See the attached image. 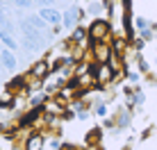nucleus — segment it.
Instances as JSON below:
<instances>
[{"label": "nucleus", "mask_w": 157, "mask_h": 150, "mask_svg": "<svg viewBox=\"0 0 157 150\" xmlns=\"http://www.w3.org/2000/svg\"><path fill=\"white\" fill-rule=\"evenodd\" d=\"M128 77H130V82H134V84H137V82H139V73H130V75H128Z\"/></svg>", "instance_id": "dca6fc26"}, {"label": "nucleus", "mask_w": 157, "mask_h": 150, "mask_svg": "<svg viewBox=\"0 0 157 150\" xmlns=\"http://www.w3.org/2000/svg\"><path fill=\"white\" fill-rule=\"evenodd\" d=\"M84 143L89 146V150L91 148H100L102 146V130L100 127H91V130L84 134Z\"/></svg>", "instance_id": "1a4fd4ad"}, {"label": "nucleus", "mask_w": 157, "mask_h": 150, "mask_svg": "<svg viewBox=\"0 0 157 150\" xmlns=\"http://www.w3.org/2000/svg\"><path fill=\"white\" fill-rule=\"evenodd\" d=\"M43 146H46V137L41 132H30L25 139V150H43Z\"/></svg>", "instance_id": "6e6552de"}, {"label": "nucleus", "mask_w": 157, "mask_h": 150, "mask_svg": "<svg viewBox=\"0 0 157 150\" xmlns=\"http://www.w3.org/2000/svg\"><path fill=\"white\" fill-rule=\"evenodd\" d=\"M150 134H153V130H144V132H141V141H146Z\"/></svg>", "instance_id": "f3484780"}, {"label": "nucleus", "mask_w": 157, "mask_h": 150, "mask_svg": "<svg viewBox=\"0 0 157 150\" xmlns=\"http://www.w3.org/2000/svg\"><path fill=\"white\" fill-rule=\"evenodd\" d=\"M14 7H16V9H30V7H32V2H30V0H16Z\"/></svg>", "instance_id": "2eb2a0df"}, {"label": "nucleus", "mask_w": 157, "mask_h": 150, "mask_svg": "<svg viewBox=\"0 0 157 150\" xmlns=\"http://www.w3.org/2000/svg\"><path fill=\"white\" fill-rule=\"evenodd\" d=\"M137 64H139V71H141V73H148V71H150V64L146 62V59H144L141 55L137 57Z\"/></svg>", "instance_id": "4468645a"}, {"label": "nucleus", "mask_w": 157, "mask_h": 150, "mask_svg": "<svg viewBox=\"0 0 157 150\" xmlns=\"http://www.w3.org/2000/svg\"><path fill=\"white\" fill-rule=\"evenodd\" d=\"M89 41L91 43H109L112 41V21L96 18L89 25Z\"/></svg>", "instance_id": "f257e3e1"}, {"label": "nucleus", "mask_w": 157, "mask_h": 150, "mask_svg": "<svg viewBox=\"0 0 157 150\" xmlns=\"http://www.w3.org/2000/svg\"><path fill=\"white\" fill-rule=\"evenodd\" d=\"M0 64H2L5 73H14L16 68H18V57H16V52L2 48V50H0Z\"/></svg>", "instance_id": "0eeeda50"}, {"label": "nucleus", "mask_w": 157, "mask_h": 150, "mask_svg": "<svg viewBox=\"0 0 157 150\" xmlns=\"http://www.w3.org/2000/svg\"><path fill=\"white\" fill-rule=\"evenodd\" d=\"M96 116H100V118H107V105H105V100H100V103H96Z\"/></svg>", "instance_id": "ddd939ff"}, {"label": "nucleus", "mask_w": 157, "mask_h": 150, "mask_svg": "<svg viewBox=\"0 0 157 150\" xmlns=\"http://www.w3.org/2000/svg\"><path fill=\"white\" fill-rule=\"evenodd\" d=\"M39 16L50 25V28H57V25H62V21H64V12H59L55 7H41Z\"/></svg>", "instance_id": "423d86ee"}, {"label": "nucleus", "mask_w": 157, "mask_h": 150, "mask_svg": "<svg viewBox=\"0 0 157 150\" xmlns=\"http://www.w3.org/2000/svg\"><path fill=\"white\" fill-rule=\"evenodd\" d=\"M102 12H105V5H102V2H89V5H86V14L94 16V21L96 18H105Z\"/></svg>", "instance_id": "9b49d317"}, {"label": "nucleus", "mask_w": 157, "mask_h": 150, "mask_svg": "<svg viewBox=\"0 0 157 150\" xmlns=\"http://www.w3.org/2000/svg\"><path fill=\"white\" fill-rule=\"evenodd\" d=\"M0 39H2V48H7V50H12V52H18L21 41H16L14 34H5V32H0Z\"/></svg>", "instance_id": "9d476101"}, {"label": "nucleus", "mask_w": 157, "mask_h": 150, "mask_svg": "<svg viewBox=\"0 0 157 150\" xmlns=\"http://www.w3.org/2000/svg\"><path fill=\"white\" fill-rule=\"evenodd\" d=\"M62 150H78V148H75L73 143H64V146H62Z\"/></svg>", "instance_id": "a211bd4d"}, {"label": "nucleus", "mask_w": 157, "mask_h": 150, "mask_svg": "<svg viewBox=\"0 0 157 150\" xmlns=\"http://www.w3.org/2000/svg\"><path fill=\"white\" fill-rule=\"evenodd\" d=\"M134 28H137L139 32H144V30H150V28H153V21L144 18V16H134Z\"/></svg>", "instance_id": "f8f14e48"}, {"label": "nucleus", "mask_w": 157, "mask_h": 150, "mask_svg": "<svg viewBox=\"0 0 157 150\" xmlns=\"http://www.w3.org/2000/svg\"><path fill=\"white\" fill-rule=\"evenodd\" d=\"M94 77H96V89H105L107 84L114 82V71H112L109 64H102V66H98V64H96Z\"/></svg>", "instance_id": "7ed1b4c3"}, {"label": "nucleus", "mask_w": 157, "mask_h": 150, "mask_svg": "<svg viewBox=\"0 0 157 150\" xmlns=\"http://www.w3.org/2000/svg\"><path fill=\"white\" fill-rule=\"evenodd\" d=\"M91 150H105V148H102V146H100V148H91Z\"/></svg>", "instance_id": "6ab92c4d"}, {"label": "nucleus", "mask_w": 157, "mask_h": 150, "mask_svg": "<svg viewBox=\"0 0 157 150\" xmlns=\"http://www.w3.org/2000/svg\"><path fill=\"white\" fill-rule=\"evenodd\" d=\"M91 62L102 66V64H109V59L114 57V50H112V43H91Z\"/></svg>", "instance_id": "f03ea898"}, {"label": "nucleus", "mask_w": 157, "mask_h": 150, "mask_svg": "<svg viewBox=\"0 0 157 150\" xmlns=\"http://www.w3.org/2000/svg\"><path fill=\"white\" fill-rule=\"evenodd\" d=\"M121 150H130V146H123V148H121Z\"/></svg>", "instance_id": "aec40b11"}, {"label": "nucleus", "mask_w": 157, "mask_h": 150, "mask_svg": "<svg viewBox=\"0 0 157 150\" xmlns=\"http://www.w3.org/2000/svg\"><path fill=\"white\" fill-rule=\"evenodd\" d=\"M80 21H82V18H80V7H78V5L64 9V21H62V25H64L68 32H73L75 28H80V25H78Z\"/></svg>", "instance_id": "39448f33"}, {"label": "nucleus", "mask_w": 157, "mask_h": 150, "mask_svg": "<svg viewBox=\"0 0 157 150\" xmlns=\"http://www.w3.org/2000/svg\"><path fill=\"white\" fill-rule=\"evenodd\" d=\"M50 73H52V68H50V62H48L46 57H43V59H36V62L30 66V75H32L34 80H41V82L50 77Z\"/></svg>", "instance_id": "20e7f679"}]
</instances>
